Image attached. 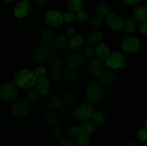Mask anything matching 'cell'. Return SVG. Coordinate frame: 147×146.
Segmentation results:
<instances>
[{"mask_svg":"<svg viewBox=\"0 0 147 146\" xmlns=\"http://www.w3.org/2000/svg\"><path fill=\"white\" fill-rule=\"evenodd\" d=\"M58 146H76V143L70 136L63 137L58 141Z\"/></svg>","mask_w":147,"mask_h":146,"instance_id":"d6a6232c","label":"cell"},{"mask_svg":"<svg viewBox=\"0 0 147 146\" xmlns=\"http://www.w3.org/2000/svg\"><path fill=\"white\" fill-rule=\"evenodd\" d=\"M63 65V60L59 55L51 56L47 61V67L51 72L60 71Z\"/></svg>","mask_w":147,"mask_h":146,"instance_id":"ffe728a7","label":"cell"},{"mask_svg":"<svg viewBox=\"0 0 147 146\" xmlns=\"http://www.w3.org/2000/svg\"><path fill=\"white\" fill-rule=\"evenodd\" d=\"M61 72L60 71H55L51 72L50 73V79L54 82H57L61 79Z\"/></svg>","mask_w":147,"mask_h":146,"instance_id":"ee69618b","label":"cell"},{"mask_svg":"<svg viewBox=\"0 0 147 146\" xmlns=\"http://www.w3.org/2000/svg\"><path fill=\"white\" fill-rule=\"evenodd\" d=\"M94 110L93 107L88 104H80L75 107L72 112V117L78 122H85L92 118Z\"/></svg>","mask_w":147,"mask_h":146,"instance_id":"277c9868","label":"cell"},{"mask_svg":"<svg viewBox=\"0 0 147 146\" xmlns=\"http://www.w3.org/2000/svg\"><path fill=\"white\" fill-rule=\"evenodd\" d=\"M0 146H4V145H3L2 142H1V140H0Z\"/></svg>","mask_w":147,"mask_h":146,"instance_id":"6f0895ef","label":"cell"},{"mask_svg":"<svg viewBox=\"0 0 147 146\" xmlns=\"http://www.w3.org/2000/svg\"><path fill=\"white\" fill-rule=\"evenodd\" d=\"M133 15L138 21H147V6L144 4L136 6L133 11Z\"/></svg>","mask_w":147,"mask_h":146,"instance_id":"d6986e66","label":"cell"},{"mask_svg":"<svg viewBox=\"0 0 147 146\" xmlns=\"http://www.w3.org/2000/svg\"><path fill=\"white\" fill-rule=\"evenodd\" d=\"M40 94H39L38 92L34 89H30V90L26 92L25 99L26 101L28 103H34L39 100Z\"/></svg>","mask_w":147,"mask_h":146,"instance_id":"4dcf8cb0","label":"cell"},{"mask_svg":"<svg viewBox=\"0 0 147 146\" xmlns=\"http://www.w3.org/2000/svg\"><path fill=\"white\" fill-rule=\"evenodd\" d=\"M50 136L55 140H60L63 136V132L59 127H53L50 132Z\"/></svg>","mask_w":147,"mask_h":146,"instance_id":"d590c367","label":"cell"},{"mask_svg":"<svg viewBox=\"0 0 147 146\" xmlns=\"http://www.w3.org/2000/svg\"><path fill=\"white\" fill-rule=\"evenodd\" d=\"M76 31V27H73V26H70V27H67V29L65 31V35L67 37H71L73 35H75V33Z\"/></svg>","mask_w":147,"mask_h":146,"instance_id":"f6af8a7d","label":"cell"},{"mask_svg":"<svg viewBox=\"0 0 147 146\" xmlns=\"http://www.w3.org/2000/svg\"><path fill=\"white\" fill-rule=\"evenodd\" d=\"M100 82L104 85H111L113 84L116 77L113 72L110 71H105L100 75Z\"/></svg>","mask_w":147,"mask_h":146,"instance_id":"d4e9b609","label":"cell"},{"mask_svg":"<svg viewBox=\"0 0 147 146\" xmlns=\"http://www.w3.org/2000/svg\"><path fill=\"white\" fill-rule=\"evenodd\" d=\"M91 24L95 28H99L102 25V18L99 16H95L91 19Z\"/></svg>","mask_w":147,"mask_h":146,"instance_id":"7bdbcfd3","label":"cell"},{"mask_svg":"<svg viewBox=\"0 0 147 146\" xmlns=\"http://www.w3.org/2000/svg\"><path fill=\"white\" fill-rule=\"evenodd\" d=\"M123 2L129 6H137L141 0H123Z\"/></svg>","mask_w":147,"mask_h":146,"instance_id":"681fc988","label":"cell"},{"mask_svg":"<svg viewBox=\"0 0 147 146\" xmlns=\"http://www.w3.org/2000/svg\"><path fill=\"white\" fill-rule=\"evenodd\" d=\"M111 13V7L108 3L100 2L96 7V14L101 18L106 17Z\"/></svg>","mask_w":147,"mask_h":146,"instance_id":"484cf974","label":"cell"},{"mask_svg":"<svg viewBox=\"0 0 147 146\" xmlns=\"http://www.w3.org/2000/svg\"><path fill=\"white\" fill-rule=\"evenodd\" d=\"M44 20L45 24L50 27H59L63 24V14L57 10L50 9L45 14Z\"/></svg>","mask_w":147,"mask_h":146,"instance_id":"ba28073f","label":"cell"},{"mask_svg":"<svg viewBox=\"0 0 147 146\" xmlns=\"http://www.w3.org/2000/svg\"><path fill=\"white\" fill-rule=\"evenodd\" d=\"M69 82L70 84H77L80 80V75L77 73V72H73L68 77H67Z\"/></svg>","mask_w":147,"mask_h":146,"instance_id":"b9f144b4","label":"cell"},{"mask_svg":"<svg viewBox=\"0 0 147 146\" xmlns=\"http://www.w3.org/2000/svg\"><path fill=\"white\" fill-rule=\"evenodd\" d=\"M60 113L63 115H68L70 113V108L69 106L65 104V105L62 106L61 108L60 109Z\"/></svg>","mask_w":147,"mask_h":146,"instance_id":"7dc6e473","label":"cell"},{"mask_svg":"<svg viewBox=\"0 0 147 146\" xmlns=\"http://www.w3.org/2000/svg\"><path fill=\"white\" fill-rule=\"evenodd\" d=\"M63 103L65 105L71 107V106H74L76 104L78 101V97L74 92H67L65 94L64 97H63Z\"/></svg>","mask_w":147,"mask_h":146,"instance_id":"f1b7e54d","label":"cell"},{"mask_svg":"<svg viewBox=\"0 0 147 146\" xmlns=\"http://www.w3.org/2000/svg\"><path fill=\"white\" fill-rule=\"evenodd\" d=\"M55 31L52 27H45L40 34V41L42 44L48 46L54 42L55 40Z\"/></svg>","mask_w":147,"mask_h":146,"instance_id":"9a60e30c","label":"cell"},{"mask_svg":"<svg viewBox=\"0 0 147 146\" xmlns=\"http://www.w3.org/2000/svg\"><path fill=\"white\" fill-rule=\"evenodd\" d=\"M6 4H11V3H13L14 1H15V0H3Z\"/></svg>","mask_w":147,"mask_h":146,"instance_id":"f5cc1de1","label":"cell"},{"mask_svg":"<svg viewBox=\"0 0 147 146\" xmlns=\"http://www.w3.org/2000/svg\"><path fill=\"white\" fill-rule=\"evenodd\" d=\"M55 44L60 49V50H65L68 47V40L65 35H59L54 41Z\"/></svg>","mask_w":147,"mask_h":146,"instance_id":"83f0119b","label":"cell"},{"mask_svg":"<svg viewBox=\"0 0 147 146\" xmlns=\"http://www.w3.org/2000/svg\"><path fill=\"white\" fill-rule=\"evenodd\" d=\"M106 65L109 68L113 70L123 69L126 64V59L124 55L118 52L110 53L109 57L106 60Z\"/></svg>","mask_w":147,"mask_h":146,"instance_id":"52a82bcc","label":"cell"},{"mask_svg":"<svg viewBox=\"0 0 147 146\" xmlns=\"http://www.w3.org/2000/svg\"><path fill=\"white\" fill-rule=\"evenodd\" d=\"M73 72V71H72L70 69H69L68 67H65V68L63 69V71H62V74H63L64 77H67H67H68L69 76H70Z\"/></svg>","mask_w":147,"mask_h":146,"instance_id":"c3c4849f","label":"cell"},{"mask_svg":"<svg viewBox=\"0 0 147 146\" xmlns=\"http://www.w3.org/2000/svg\"><path fill=\"white\" fill-rule=\"evenodd\" d=\"M44 121L49 127H55L60 125V118L54 112H48L44 115Z\"/></svg>","mask_w":147,"mask_h":146,"instance_id":"44dd1931","label":"cell"},{"mask_svg":"<svg viewBox=\"0 0 147 146\" xmlns=\"http://www.w3.org/2000/svg\"><path fill=\"white\" fill-rule=\"evenodd\" d=\"M50 57V53L48 47L45 44H40L37 46L33 52V58L36 63L40 64L47 62Z\"/></svg>","mask_w":147,"mask_h":146,"instance_id":"30bf717a","label":"cell"},{"mask_svg":"<svg viewBox=\"0 0 147 146\" xmlns=\"http://www.w3.org/2000/svg\"><path fill=\"white\" fill-rule=\"evenodd\" d=\"M67 5L70 11L77 13L83 10L85 2L84 0H68Z\"/></svg>","mask_w":147,"mask_h":146,"instance_id":"4316f807","label":"cell"},{"mask_svg":"<svg viewBox=\"0 0 147 146\" xmlns=\"http://www.w3.org/2000/svg\"><path fill=\"white\" fill-rule=\"evenodd\" d=\"M95 50L97 58L101 60H106L110 54V48L106 43L100 42L96 46Z\"/></svg>","mask_w":147,"mask_h":146,"instance_id":"7402d4cb","label":"cell"},{"mask_svg":"<svg viewBox=\"0 0 147 146\" xmlns=\"http://www.w3.org/2000/svg\"><path fill=\"white\" fill-rule=\"evenodd\" d=\"M22 1L23 2L29 3V2H30V1H32V0H22Z\"/></svg>","mask_w":147,"mask_h":146,"instance_id":"11a10c76","label":"cell"},{"mask_svg":"<svg viewBox=\"0 0 147 146\" xmlns=\"http://www.w3.org/2000/svg\"><path fill=\"white\" fill-rule=\"evenodd\" d=\"M4 146H17V145L14 144V143H7V144L4 145Z\"/></svg>","mask_w":147,"mask_h":146,"instance_id":"db71d44e","label":"cell"},{"mask_svg":"<svg viewBox=\"0 0 147 146\" xmlns=\"http://www.w3.org/2000/svg\"><path fill=\"white\" fill-rule=\"evenodd\" d=\"M84 94L88 101L93 103L98 102L105 97L106 91L104 86L98 80H90L85 87Z\"/></svg>","mask_w":147,"mask_h":146,"instance_id":"6da1fadb","label":"cell"},{"mask_svg":"<svg viewBox=\"0 0 147 146\" xmlns=\"http://www.w3.org/2000/svg\"><path fill=\"white\" fill-rule=\"evenodd\" d=\"M96 124L91 120H86L83 122V124L80 126L82 135H85L87 136H90L94 134L96 131Z\"/></svg>","mask_w":147,"mask_h":146,"instance_id":"603a6c76","label":"cell"},{"mask_svg":"<svg viewBox=\"0 0 147 146\" xmlns=\"http://www.w3.org/2000/svg\"><path fill=\"white\" fill-rule=\"evenodd\" d=\"M138 139L142 142H147V129L141 128L138 130L137 134H136Z\"/></svg>","mask_w":147,"mask_h":146,"instance_id":"f35d334b","label":"cell"},{"mask_svg":"<svg viewBox=\"0 0 147 146\" xmlns=\"http://www.w3.org/2000/svg\"><path fill=\"white\" fill-rule=\"evenodd\" d=\"M49 51H50V56H57L59 54V52H60V49L57 47L55 42H53L52 44H49L48 46Z\"/></svg>","mask_w":147,"mask_h":146,"instance_id":"60d3db41","label":"cell"},{"mask_svg":"<svg viewBox=\"0 0 147 146\" xmlns=\"http://www.w3.org/2000/svg\"><path fill=\"white\" fill-rule=\"evenodd\" d=\"M85 57L78 52H73L66 57V66L73 72H78L83 67Z\"/></svg>","mask_w":147,"mask_h":146,"instance_id":"8992f818","label":"cell"},{"mask_svg":"<svg viewBox=\"0 0 147 146\" xmlns=\"http://www.w3.org/2000/svg\"><path fill=\"white\" fill-rule=\"evenodd\" d=\"M76 143H77L78 146H90L91 141H90L89 136L80 135L78 137H77Z\"/></svg>","mask_w":147,"mask_h":146,"instance_id":"e575fe53","label":"cell"},{"mask_svg":"<svg viewBox=\"0 0 147 146\" xmlns=\"http://www.w3.org/2000/svg\"><path fill=\"white\" fill-rule=\"evenodd\" d=\"M85 40L83 37L80 34H75L70 37L68 41V47L73 52H78L83 47Z\"/></svg>","mask_w":147,"mask_h":146,"instance_id":"2e32d148","label":"cell"},{"mask_svg":"<svg viewBox=\"0 0 147 146\" xmlns=\"http://www.w3.org/2000/svg\"><path fill=\"white\" fill-rule=\"evenodd\" d=\"M103 35L100 31L98 30H94L89 33L86 37V42L88 45L94 47L97 46L98 44H100L101 41L103 40Z\"/></svg>","mask_w":147,"mask_h":146,"instance_id":"ac0fdd59","label":"cell"},{"mask_svg":"<svg viewBox=\"0 0 147 146\" xmlns=\"http://www.w3.org/2000/svg\"><path fill=\"white\" fill-rule=\"evenodd\" d=\"M35 90L42 96H48L52 92V86L47 79L39 78L35 83Z\"/></svg>","mask_w":147,"mask_h":146,"instance_id":"4fadbf2b","label":"cell"},{"mask_svg":"<svg viewBox=\"0 0 147 146\" xmlns=\"http://www.w3.org/2000/svg\"><path fill=\"white\" fill-rule=\"evenodd\" d=\"M92 120L96 125H103L107 121V117L103 112H94L93 116H92Z\"/></svg>","mask_w":147,"mask_h":146,"instance_id":"f546056e","label":"cell"},{"mask_svg":"<svg viewBox=\"0 0 147 146\" xmlns=\"http://www.w3.org/2000/svg\"><path fill=\"white\" fill-rule=\"evenodd\" d=\"M30 10H31V7H30V4L28 3L22 1V2L18 3L14 7V9H13V13L17 18L24 19L28 16L30 12Z\"/></svg>","mask_w":147,"mask_h":146,"instance_id":"5bb4252c","label":"cell"},{"mask_svg":"<svg viewBox=\"0 0 147 146\" xmlns=\"http://www.w3.org/2000/svg\"><path fill=\"white\" fill-rule=\"evenodd\" d=\"M138 27V21L134 18L127 19L124 21L123 30L126 33H131L136 30Z\"/></svg>","mask_w":147,"mask_h":146,"instance_id":"cb8c5ba5","label":"cell"},{"mask_svg":"<svg viewBox=\"0 0 147 146\" xmlns=\"http://www.w3.org/2000/svg\"><path fill=\"white\" fill-rule=\"evenodd\" d=\"M33 72H34V74L37 77V79L43 78L46 75L47 70H46L45 67H43V66H39L34 69Z\"/></svg>","mask_w":147,"mask_h":146,"instance_id":"74e56055","label":"cell"},{"mask_svg":"<svg viewBox=\"0 0 147 146\" xmlns=\"http://www.w3.org/2000/svg\"><path fill=\"white\" fill-rule=\"evenodd\" d=\"M67 133H68L69 136L73 137V138L78 137L80 135H82L81 129H80V127H79L78 125H72L67 129Z\"/></svg>","mask_w":147,"mask_h":146,"instance_id":"1f68e13d","label":"cell"},{"mask_svg":"<svg viewBox=\"0 0 147 146\" xmlns=\"http://www.w3.org/2000/svg\"><path fill=\"white\" fill-rule=\"evenodd\" d=\"M33 1H34V2L37 5L43 6L47 2V1H48V0H33Z\"/></svg>","mask_w":147,"mask_h":146,"instance_id":"f907efd6","label":"cell"},{"mask_svg":"<svg viewBox=\"0 0 147 146\" xmlns=\"http://www.w3.org/2000/svg\"><path fill=\"white\" fill-rule=\"evenodd\" d=\"M139 29L141 34L144 35H147V21L141 22L139 26Z\"/></svg>","mask_w":147,"mask_h":146,"instance_id":"bcb514c9","label":"cell"},{"mask_svg":"<svg viewBox=\"0 0 147 146\" xmlns=\"http://www.w3.org/2000/svg\"><path fill=\"white\" fill-rule=\"evenodd\" d=\"M77 146H78V145H77Z\"/></svg>","mask_w":147,"mask_h":146,"instance_id":"680465c9","label":"cell"},{"mask_svg":"<svg viewBox=\"0 0 147 146\" xmlns=\"http://www.w3.org/2000/svg\"><path fill=\"white\" fill-rule=\"evenodd\" d=\"M83 54L85 58L86 59H93L94 55H96V50L92 46H87L83 50Z\"/></svg>","mask_w":147,"mask_h":146,"instance_id":"8d00e7d4","label":"cell"},{"mask_svg":"<svg viewBox=\"0 0 147 146\" xmlns=\"http://www.w3.org/2000/svg\"><path fill=\"white\" fill-rule=\"evenodd\" d=\"M144 125H145V127H146V128L147 129V118H146V121H145V123H144Z\"/></svg>","mask_w":147,"mask_h":146,"instance_id":"9f6ffc18","label":"cell"},{"mask_svg":"<svg viewBox=\"0 0 147 146\" xmlns=\"http://www.w3.org/2000/svg\"><path fill=\"white\" fill-rule=\"evenodd\" d=\"M18 90L14 82H3L0 84V100L4 103H12L17 100Z\"/></svg>","mask_w":147,"mask_h":146,"instance_id":"3957f363","label":"cell"},{"mask_svg":"<svg viewBox=\"0 0 147 146\" xmlns=\"http://www.w3.org/2000/svg\"><path fill=\"white\" fill-rule=\"evenodd\" d=\"M106 22L108 27L114 31H120L123 29L124 20L120 14L117 13H110L106 17Z\"/></svg>","mask_w":147,"mask_h":146,"instance_id":"8fae6325","label":"cell"},{"mask_svg":"<svg viewBox=\"0 0 147 146\" xmlns=\"http://www.w3.org/2000/svg\"><path fill=\"white\" fill-rule=\"evenodd\" d=\"M30 112V104L24 100H17L11 103L10 113L16 119L21 120L25 117Z\"/></svg>","mask_w":147,"mask_h":146,"instance_id":"5b68a950","label":"cell"},{"mask_svg":"<svg viewBox=\"0 0 147 146\" xmlns=\"http://www.w3.org/2000/svg\"><path fill=\"white\" fill-rule=\"evenodd\" d=\"M63 21H65L67 24H73L77 20L76 19V14H74L72 11H67L64 12L63 14Z\"/></svg>","mask_w":147,"mask_h":146,"instance_id":"836d02e7","label":"cell"},{"mask_svg":"<svg viewBox=\"0 0 147 146\" xmlns=\"http://www.w3.org/2000/svg\"><path fill=\"white\" fill-rule=\"evenodd\" d=\"M37 77L34 72L29 70H21L17 72L14 77V83L20 89H32L35 86Z\"/></svg>","mask_w":147,"mask_h":146,"instance_id":"7a4b0ae2","label":"cell"},{"mask_svg":"<svg viewBox=\"0 0 147 146\" xmlns=\"http://www.w3.org/2000/svg\"><path fill=\"white\" fill-rule=\"evenodd\" d=\"M125 146H139V145H138L136 143H134V142L131 141V142H128V143L125 145Z\"/></svg>","mask_w":147,"mask_h":146,"instance_id":"816d5d0a","label":"cell"},{"mask_svg":"<svg viewBox=\"0 0 147 146\" xmlns=\"http://www.w3.org/2000/svg\"><path fill=\"white\" fill-rule=\"evenodd\" d=\"M121 47L122 50L126 54H134L139 50L140 47V42L137 37L129 36L123 39Z\"/></svg>","mask_w":147,"mask_h":146,"instance_id":"9c48e42d","label":"cell"},{"mask_svg":"<svg viewBox=\"0 0 147 146\" xmlns=\"http://www.w3.org/2000/svg\"><path fill=\"white\" fill-rule=\"evenodd\" d=\"M89 71L94 76H100L107 68L106 62L98 58H93L88 64Z\"/></svg>","mask_w":147,"mask_h":146,"instance_id":"7c38bea8","label":"cell"},{"mask_svg":"<svg viewBox=\"0 0 147 146\" xmlns=\"http://www.w3.org/2000/svg\"><path fill=\"white\" fill-rule=\"evenodd\" d=\"M47 107L52 110H60L63 105V100L57 94H53L47 98L46 102Z\"/></svg>","mask_w":147,"mask_h":146,"instance_id":"e0dca14e","label":"cell"},{"mask_svg":"<svg viewBox=\"0 0 147 146\" xmlns=\"http://www.w3.org/2000/svg\"><path fill=\"white\" fill-rule=\"evenodd\" d=\"M76 19H77L79 22H85L88 19L87 12L84 10H81V11H78V12L76 13Z\"/></svg>","mask_w":147,"mask_h":146,"instance_id":"ab89813d","label":"cell"}]
</instances>
